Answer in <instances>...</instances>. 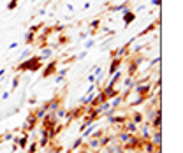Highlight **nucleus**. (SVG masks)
I'll return each mask as SVG.
<instances>
[{
    "label": "nucleus",
    "instance_id": "25",
    "mask_svg": "<svg viewBox=\"0 0 183 153\" xmlns=\"http://www.w3.org/2000/svg\"><path fill=\"white\" fill-rule=\"evenodd\" d=\"M51 55H53V49H51L50 46H48V48H42V49H41V56H42L44 60H50V58H51Z\"/></svg>",
    "mask_w": 183,
    "mask_h": 153
},
{
    "label": "nucleus",
    "instance_id": "7",
    "mask_svg": "<svg viewBox=\"0 0 183 153\" xmlns=\"http://www.w3.org/2000/svg\"><path fill=\"white\" fill-rule=\"evenodd\" d=\"M122 16H123V28H127L130 23H132V21H136V12L134 11H130V9H125L123 12H122Z\"/></svg>",
    "mask_w": 183,
    "mask_h": 153
},
{
    "label": "nucleus",
    "instance_id": "24",
    "mask_svg": "<svg viewBox=\"0 0 183 153\" xmlns=\"http://www.w3.org/2000/svg\"><path fill=\"white\" fill-rule=\"evenodd\" d=\"M69 42H71V39H69L67 35H60V37H58V42H56V48H62V46H69Z\"/></svg>",
    "mask_w": 183,
    "mask_h": 153
},
{
    "label": "nucleus",
    "instance_id": "40",
    "mask_svg": "<svg viewBox=\"0 0 183 153\" xmlns=\"http://www.w3.org/2000/svg\"><path fill=\"white\" fill-rule=\"evenodd\" d=\"M18 44H19V42H11V44H9V49H14V48H18Z\"/></svg>",
    "mask_w": 183,
    "mask_h": 153
},
{
    "label": "nucleus",
    "instance_id": "50",
    "mask_svg": "<svg viewBox=\"0 0 183 153\" xmlns=\"http://www.w3.org/2000/svg\"><path fill=\"white\" fill-rule=\"evenodd\" d=\"M35 153H39V151H35Z\"/></svg>",
    "mask_w": 183,
    "mask_h": 153
},
{
    "label": "nucleus",
    "instance_id": "49",
    "mask_svg": "<svg viewBox=\"0 0 183 153\" xmlns=\"http://www.w3.org/2000/svg\"><path fill=\"white\" fill-rule=\"evenodd\" d=\"M12 2H16V4H18V2H19V0H12Z\"/></svg>",
    "mask_w": 183,
    "mask_h": 153
},
{
    "label": "nucleus",
    "instance_id": "11",
    "mask_svg": "<svg viewBox=\"0 0 183 153\" xmlns=\"http://www.w3.org/2000/svg\"><path fill=\"white\" fill-rule=\"evenodd\" d=\"M122 78H123L122 71H118V72H114V74L111 76V79H109V83H107L106 86H107V88H116V84H118V81H122Z\"/></svg>",
    "mask_w": 183,
    "mask_h": 153
},
{
    "label": "nucleus",
    "instance_id": "43",
    "mask_svg": "<svg viewBox=\"0 0 183 153\" xmlns=\"http://www.w3.org/2000/svg\"><path fill=\"white\" fill-rule=\"evenodd\" d=\"M86 37H88V32H83V34L79 35V39H86Z\"/></svg>",
    "mask_w": 183,
    "mask_h": 153
},
{
    "label": "nucleus",
    "instance_id": "5",
    "mask_svg": "<svg viewBox=\"0 0 183 153\" xmlns=\"http://www.w3.org/2000/svg\"><path fill=\"white\" fill-rule=\"evenodd\" d=\"M151 132H153V128L150 127V123H148V121H143V123L139 125V130H137V136H139L141 139H150Z\"/></svg>",
    "mask_w": 183,
    "mask_h": 153
},
{
    "label": "nucleus",
    "instance_id": "12",
    "mask_svg": "<svg viewBox=\"0 0 183 153\" xmlns=\"http://www.w3.org/2000/svg\"><path fill=\"white\" fill-rule=\"evenodd\" d=\"M150 141H151L157 148H162V134H160V130H153L151 136H150Z\"/></svg>",
    "mask_w": 183,
    "mask_h": 153
},
{
    "label": "nucleus",
    "instance_id": "10",
    "mask_svg": "<svg viewBox=\"0 0 183 153\" xmlns=\"http://www.w3.org/2000/svg\"><path fill=\"white\" fill-rule=\"evenodd\" d=\"M158 25H160V21H158V19H155L151 25H148L146 28H143L139 34H137V35H136V39H139V37H144V35H148V34H151V32H155V30L158 28Z\"/></svg>",
    "mask_w": 183,
    "mask_h": 153
},
{
    "label": "nucleus",
    "instance_id": "36",
    "mask_svg": "<svg viewBox=\"0 0 183 153\" xmlns=\"http://www.w3.org/2000/svg\"><path fill=\"white\" fill-rule=\"evenodd\" d=\"M88 83L90 84H95V74H90L88 76Z\"/></svg>",
    "mask_w": 183,
    "mask_h": 153
},
{
    "label": "nucleus",
    "instance_id": "34",
    "mask_svg": "<svg viewBox=\"0 0 183 153\" xmlns=\"http://www.w3.org/2000/svg\"><path fill=\"white\" fill-rule=\"evenodd\" d=\"M16 7H18V4H16V2H12V0H11V2L7 4V11H14Z\"/></svg>",
    "mask_w": 183,
    "mask_h": 153
},
{
    "label": "nucleus",
    "instance_id": "46",
    "mask_svg": "<svg viewBox=\"0 0 183 153\" xmlns=\"http://www.w3.org/2000/svg\"><path fill=\"white\" fill-rule=\"evenodd\" d=\"M2 143H4V139H2V136H0V144H2Z\"/></svg>",
    "mask_w": 183,
    "mask_h": 153
},
{
    "label": "nucleus",
    "instance_id": "2",
    "mask_svg": "<svg viewBox=\"0 0 183 153\" xmlns=\"http://www.w3.org/2000/svg\"><path fill=\"white\" fill-rule=\"evenodd\" d=\"M58 67V60L56 58H53V60H50L48 63H46L44 65V67H42V72H41V78L42 79H48V78H51V76H55L56 74V69Z\"/></svg>",
    "mask_w": 183,
    "mask_h": 153
},
{
    "label": "nucleus",
    "instance_id": "42",
    "mask_svg": "<svg viewBox=\"0 0 183 153\" xmlns=\"http://www.w3.org/2000/svg\"><path fill=\"white\" fill-rule=\"evenodd\" d=\"M37 14H41V16H42V14H46V7H42V9H39V12H37Z\"/></svg>",
    "mask_w": 183,
    "mask_h": 153
},
{
    "label": "nucleus",
    "instance_id": "32",
    "mask_svg": "<svg viewBox=\"0 0 183 153\" xmlns=\"http://www.w3.org/2000/svg\"><path fill=\"white\" fill-rule=\"evenodd\" d=\"M92 69H94V74H95V78L102 72V67H100V65H94V67H92Z\"/></svg>",
    "mask_w": 183,
    "mask_h": 153
},
{
    "label": "nucleus",
    "instance_id": "15",
    "mask_svg": "<svg viewBox=\"0 0 183 153\" xmlns=\"http://www.w3.org/2000/svg\"><path fill=\"white\" fill-rule=\"evenodd\" d=\"M46 113H48V107H46V102H44V104H42L41 107H37L35 111H34V115H35V118H37L39 121H41V120H42V118L46 116Z\"/></svg>",
    "mask_w": 183,
    "mask_h": 153
},
{
    "label": "nucleus",
    "instance_id": "17",
    "mask_svg": "<svg viewBox=\"0 0 183 153\" xmlns=\"http://www.w3.org/2000/svg\"><path fill=\"white\" fill-rule=\"evenodd\" d=\"M100 23H102L100 18H95V19L90 21V34H92V35H95V32H97V28L100 27Z\"/></svg>",
    "mask_w": 183,
    "mask_h": 153
},
{
    "label": "nucleus",
    "instance_id": "21",
    "mask_svg": "<svg viewBox=\"0 0 183 153\" xmlns=\"http://www.w3.org/2000/svg\"><path fill=\"white\" fill-rule=\"evenodd\" d=\"M123 86H125V90H132L134 86H136V78L127 76V78H125V81H123Z\"/></svg>",
    "mask_w": 183,
    "mask_h": 153
},
{
    "label": "nucleus",
    "instance_id": "48",
    "mask_svg": "<svg viewBox=\"0 0 183 153\" xmlns=\"http://www.w3.org/2000/svg\"><path fill=\"white\" fill-rule=\"evenodd\" d=\"M137 153H146V151H143V150H141V151H137Z\"/></svg>",
    "mask_w": 183,
    "mask_h": 153
},
{
    "label": "nucleus",
    "instance_id": "20",
    "mask_svg": "<svg viewBox=\"0 0 183 153\" xmlns=\"http://www.w3.org/2000/svg\"><path fill=\"white\" fill-rule=\"evenodd\" d=\"M34 40H35V34H34V32H27L25 37H23V42H25L27 46H32Z\"/></svg>",
    "mask_w": 183,
    "mask_h": 153
},
{
    "label": "nucleus",
    "instance_id": "26",
    "mask_svg": "<svg viewBox=\"0 0 183 153\" xmlns=\"http://www.w3.org/2000/svg\"><path fill=\"white\" fill-rule=\"evenodd\" d=\"M19 81H21V76H19V74H16V76H14V79H12V83H11V93H12V92L18 88V86H19Z\"/></svg>",
    "mask_w": 183,
    "mask_h": 153
},
{
    "label": "nucleus",
    "instance_id": "37",
    "mask_svg": "<svg viewBox=\"0 0 183 153\" xmlns=\"http://www.w3.org/2000/svg\"><path fill=\"white\" fill-rule=\"evenodd\" d=\"M102 32H104V34H109V35L114 34V30H111V28H107V27H102Z\"/></svg>",
    "mask_w": 183,
    "mask_h": 153
},
{
    "label": "nucleus",
    "instance_id": "14",
    "mask_svg": "<svg viewBox=\"0 0 183 153\" xmlns=\"http://www.w3.org/2000/svg\"><path fill=\"white\" fill-rule=\"evenodd\" d=\"M90 151H97L99 148H100V143H99V139H88V141H85L83 143Z\"/></svg>",
    "mask_w": 183,
    "mask_h": 153
},
{
    "label": "nucleus",
    "instance_id": "27",
    "mask_svg": "<svg viewBox=\"0 0 183 153\" xmlns=\"http://www.w3.org/2000/svg\"><path fill=\"white\" fill-rule=\"evenodd\" d=\"M42 27H44V23H35V25H32V27L28 28V32H34V34H37V32H39Z\"/></svg>",
    "mask_w": 183,
    "mask_h": 153
},
{
    "label": "nucleus",
    "instance_id": "6",
    "mask_svg": "<svg viewBox=\"0 0 183 153\" xmlns=\"http://www.w3.org/2000/svg\"><path fill=\"white\" fill-rule=\"evenodd\" d=\"M46 107H48V113H56L58 109L62 107V99L58 95L53 97V99H50L48 102H46Z\"/></svg>",
    "mask_w": 183,
    "mask_h": 153
},
{
    "label": "nucleus",
    "instance_id": "18",
    "mask_svg": "<svg viewBox=\"0 0 183 153\" xmlns=\"http://www.w3.org/2000/svg\"><path fill=\"white\" fill-rule=\"evenodd\" d=\"M83 143H85V139H83V137L79 136V137H78V139H76V141H74L72 144H71V148H69V151H67V153H72V151H76V150H79V148L83 146Z\"/></svg>",
    "mask_w": 183,
    "mask_h": 153
},
{
    "label": "nucleus",
    "instance_id": "30",
    "mask_svg": "<svg viewBox=\"0 0 183 153\" xmlns=\"http://www.w3.org/2000/svg\"><path fill=\"white\" fill-rule=\"evenodd\" d=\"M51 28H53V32H63V30H65V25H60V23H58V25H55V27H51Z\"/></svg>",
    "mask_w": 183,
    "mask_h": 153
},
{
    "label": "nucleus",
    "instance_id": "31",
    "mask_svg": "<svg viewBox=\"0 0 183 153\" xmlns=\"http://www.w3.org/2000/svg\"><path fill=\"white\" fill-rule=\"evenodd\" d=\"M86 55H88V51L85 49V51H81L79 55H76V60H78V62H79V60H85V58H86Z\"/></svg>",
    "mask_w": 183,
    "mask_h": 153
},
{
    "label": "nucleus",
    "instance_id": "41",
    "mask_svg": "<svg viewBox=\"0 0 183 153\" xmlns=\"http://www.w3.org/2000/svg\"><path fill=\"white\" fill-rule=\"evenodd\" d=\"M53 153H62V146H60V144H58V146H56V148H55V150H53Z\"/></svg>",
    "mask_w": 183,
    "mask_h": 153
},
{
    "label": "nucleus",
    "instance_id": "44",
    "mask_svg": "<svg viewBox=\"0 0 183 153\" xmlns=\"http://www.w3.org/2000/svg\"><path fill=\"white\" fill-rule=\"evenodd\" d=\"M28 102H30V106H34V104H35V102H37V99H34V97H32V99H30V100H28Z\"/></svg>",
    "mask_w": 183,
    "mask_h": 153
},
{
    "label": "nucleus",
    "instance_id": "39",
    "mask_svg": "<svg viewBox=\"0 0 183 153\" xmlns=\"http://www.w3.org/2000/svg\"><path fill=\"white\" fill-rule=\"evenodd\" d=\"M160 4H162V0H151V5H155V7H158Z\"/></svg>",
    "mask_w": 183,
    "mask_h": 153
},
{
    "label": "nucleus",
    "instance_id": "28",
    "mask_svg": "<svg viewBox=\"0 0 183 153\" xmlns=\"http://www.w3.org/2000/svg\"><path fill=\"white\" fill-rule=\"evenodd\" d=\"M67 72H69V67H63V69H58V71H56V76L65 78V76H67Z\"/></svg>",
    "mask_w": 183,
    "mask_h": 153
},
{
    "label": "nucleus",
    "instance_id": "16",
    "mask_svg": "<svg viewBox=\"0 0 183 153\" xmlns=\"http://www.w3.org/2000/svg\"><path fill=\"white\" fill-rule=\"evenodd\" d=\"M129 5H130L129 0H127V2H123V4H120V5H111L109 7V12H123L125 9H129Z\"/></svg>",
    "mask_w": 183,
    "mask_h": 153
},
{
    "label": "nucleus",
    "instance_id": "29",
    "mask_svg": "<svg viewBox=\"0 0 183 153\" xmlns=\"http://www.w3.org/2000/svg\"><path fill=\"white\" fill-rule=\"evenodd\" d=\"M12 137H14V132H6V134L2 136L4 143H7V141H12Z\"/></svg>",
    "mask_w": 183,
    "mask_h": 153
},
{
    "label": "nucleus",
    "instance_id": "47",
    "mask_svg": "<svg viewBox=\"0 0 183 153\" xmlns=\"http://www.w3.org/2000/svg\"><path fill=\"white\" fill-rule=\"evenodd\" d=\"M35 2H39V0H32V4H35Z\"/></svg>",
    "mask_w": 183,
    "mask_h": 153
},
{
    "label": "nucleus",
    "instance_id": "45",
    "mask_svg": "<svg viewBox=\"0 0 183 153\" xmlns=\"http://www.w3.org/2000/svg\"><path fill=\"white\" fill-rule=\"evenodd\" d=\"M4 74H6V69H0V78H2Z\"/></svg>",
    "mask_w": 183,
    "mask_h": 153
},
{
    "label": "nucleus",
    "instance_id": "8",
    "mask_svg": "<svg viewBox=\"0 0 183 153\" xmlns=\"http://www.w3.org/2000/svg\"><path fill=\"white\" fill-rule=\"evenodd\" d=\"M162 115V111H160V107H151V106H148V109H146V115H144V121H151L155 116H160Z\"/></svg>",
    "mask_w": 183,
    "mask_h": 153
},
{
    "label": "nucleus",
    "instance_id": "3",
    "mask_svg": "<svg viewBox=\"0 0 183 153\" xmlns=\"http://www.w3.org/2000/svg\"><path fill=\"white\" fill-rule=\"evenodd\" d=\"M37 123H39V120L35 118L34 111H30V113H28V116H27V120H25V123L21 125V134H23V132H27V134L34 132V128H35V125H37Z\"/></svg>",
    "mask_w": 183,
    "mask_h": 153
},
{
    "label": "nucleus",
    "instance_id": "38",
    "mask_svg": "<svg viewBox=\"0 0 183 153\" xmlns=\"http://www.w3.org/2000/svg\"><path fill=\"white\" fill-rule=\"evenodd\" d=\"M9 97H11V92H4L2 93V100H7Z\"/></svg>",
    "mask_w": 183,
    "mask_h": 153
},
{
    "label": "nucleus",
    "instance_id": "35",
    "mask_svg": "<svg viewBox=\"0 0 183 153\" xmlns=\"http://www.w3.org/2000/svg\"><path fill=\"white\" fill-rule=\"evenodd\" d=\"M30 53H32L30 49H25V51H23V53H21V58H23V60H27V58L30 56Z\"/></svg>",
    "mask_w": 183,
    "mask_h": 153
},
{
    "label": "nucleus",
    "instance_id": "22",
    "mask_svg": "<svg viewBox=\"0 0 183 153\" xmlns=\"http://www.w3.org/2000/svg\"><path fill=\"white\" fill-rule=\"evenodd\" d=\"M35 151H39V144H37V141H30L25 153H35Z\"/></svg>",
    "mask_w": 183,
    "mask_h": 153
},
{
    "label": "nucleus",
    "instance_id": "13",
    "mask_svg": "<svg viewBox=\"0 0 183 153\" xmlns=\"http://www.w3.org/2000/svg\"><path fill=\"white\" fill-rule=\"evenodd\" d=\"M129 118H130L136 125H141V123L144 121V115H143L141 111H134V113H130V115H129Z\"/></svg>",
    "mask_w": 183,
    "mask_h": 153
},
{
    "label": "nucleus",
    "instance_id": "1",
    "mask_svg": "<svg viewBox=\"0 0 183 153\" xmlns=\"http://www.w3.org/2000/svg\"><path fill=\"white\" fill-rule=\"evenodd\" d=\"M46 60L41 56V55H35V56H28L27 60H23V62H19L16 67H14V72L16 74H23V72H27V71H30V72H39L42 67H44V63Z\"/></svg>",
    "mask_w": 183,
    "mask_h": 153
},
{
    "label": "nucleus",
    "instance_id": "4",
    "mask_svg": "<svg viewBox=\"0 0 183 153\" xmlns=\"http://www.w3.org/2000/svg\"><path fill=\"white\" fill-rule=\"evenodd\" d=\"M86 109H88V106H83V104H78L76 107L69 109V118H71V121L83 120V116L86 115Z\"/></svg>",
    "mask_w": 183,
    "mask_h": 153
},
{
    "label": "nucleus",
    "instance_id": "23",
    "mask_svg": "<svg viewBox=\"0 0 183 153\" xmlns=\"http://www.w3.org/2000/svg\"><path fill=\"white\" fill-rule=\"evenodd\" d=\"M104 132H106V128H104V127H100V128H95L94 132H92V136H90V137H92V139H100V137L104 136Z\"/></svg>",
    "mask_w": 183,
    "mask_h": 153
},
{
    "label": "nucleus",
    "instance_id": "9",
    "mask_svg": "<svg viewBox=\"0 0 183 153\" xmlns=\"http://www.w3.org/2000/svg\"><path fill=\"white\" fill-rule=\"evenodd\" d=\"M122 63H123V58H111V63H109V71H107V74H109V76H113L114 72H118V71H120V67H122Z\"/></svg>",
    "mask_w": 183,
    "mask_h": 153
},
{
    "label": "nucleus",
    "instance_id": "33",
    "mask_svg": "<svg viewBox=\"0 0 183 153\" xmlns=\"http://www.w3.org/2000/svg\"><path fill=\"white\" fill-rule=\"evenodd\" d=\"M94 46H95V40H92V39H90V40H86V44H85V49L88 51L90 48H94Z\"/></svg>",
    "mask_w": 183,
    "mask_h": 153
},
{
    "label": "nucleus",
    "instance_id": "19",
    "mask_svg": "<svg viewBox=\"0 0 183 153\" xmlns=\"http://www.w3.org/2000/svg\"><path fill=\"white\" fill-rule=\"evenodd\" d=\"M137 71H139V67H137V63L132 60V62L129 63V71H127V76H130V78H136Z\"/></svg>",
    "mask_w": 183,
    "mask_h": 153
}]
</instances>
